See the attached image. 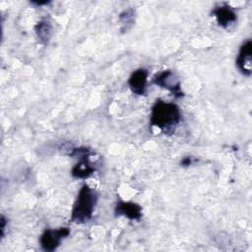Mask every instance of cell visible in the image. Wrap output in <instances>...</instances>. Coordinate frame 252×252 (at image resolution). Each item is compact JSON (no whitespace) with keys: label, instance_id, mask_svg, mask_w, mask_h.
Returning a JSON list of instances; mask_svg holds the SVG:
<instances>
[{"label":"cell","instance_id":"cell-1","mask_svg":"<svg viewBox=\"0 0 252 252\" xmlns=\"http://www.w3.org/2000/svg\"><path fill=\"white\" fill-rule=\"evenodd\" d=\"M180 120L181 112L175 103L158 99L152 107L150 124L160 129L164 133L173 131L180 123Z\"/></svg>","mask_w":252,"mask_h":252},{"label":"cell","instance_id":"cell-2","mask_svg":"<svg viewBox=\"0 0 252 252\" xmlns=\"http://www.w3.org/2000/svg\"><path fill=\"white\" fill-rule=\"evenodd\" d=\"M97 202V193L89 185H83L80 189L71 212V221L85 223L93 217Z\"/></svg>","mask_w":252,"mask_h":252},{"label":"cell","instance_id":"cell-3","mask_svg":"<svg viewBox=\"0 0 252 252\" xmlns=\"http://www.w3.org/2000/svg\"><path fill=\"white\" fill-rule=\"evenodd\" d=\"M70 233L68 227H60L57 229H46L39 237V243L43 250L54 251L61 243L62 239Z\"/></svg>","mask_w":252,"mask_h":252},{"label":"cell","instance_id":"cell-4","mask_svg":"<svg viewBox=\"0 0 252 252\" xmlns=\"http://www.w3.org/2000/svg\"><path fill=\"white\" fill-rule=\"evenodd\" d=\"M153 83L158 87L168 90L176 97H181L183 95L180 88V82L175 73L171 70H164L156 75Z\"/></svg>","mask_w":252,"mask_h":252},{"label":"cell","instance_id":"cell-5","mask_svg":"<svg viewBox=\"0 0 252 252\" xmlns=\"http://www.w3.org/2000/svg\"><path fill=\"white\" fill-rule=\"evenodd\" d=\"M73 156H77L80 161L72 168V175L76 178H87L92 175L95 168L89 160V150L87 149H75Z\"/></svg>","mask_w":252,"mask_h":252},{"label":"cell","instance_id":"cell-6","mask_svg":"<svg viewBox=\"0 0 252 252\" xmlns=\"http://www.w3.org/2000/svg\"><path fill=\"white\" fill-rule=\"evenodd\" d=\"M251 55L252 42L251 39H247L241 45L236 58V66L238 70L246 77H249L251 75Z\"/></svg>","mask_w":252,"mask_h":252},{"label":"cell","instance_id":"cell-7","mask_svg":"<svg viewBox=\"0 0 252 252\" xmlns=\"http://www.w3.org/2000/svg\"><path fill=\"white\" fill-rule=\"evenodd\" d=\"M147 81L148 71L146 69L140 68L131 74L128 80V85L135 94L144 95L147 91Z\"/></svg>","mask_w":252,"mask_h":252},{"label":"cell","instance_id":"cell-8","mask_svg":"<svg viewBox=\"0 0 252 252\" xmlns=\"http://www.w3.org/2000/svg\"><path fill=\"white\" fill-rule=\"evenodd\" d=\"M213 14H214L218 24L224 29L230 28L232 25L235 24V22L237 20V16H236V13L234 12V10L225 4L216 7L213 10Z\"/></svg>","mask_w":252,"mask_h":252},{"label":"cell","instance_id":"cell-9","mask_svg":"<svg viewBox=\"0 0 252 252\" xmlns=\"http://www.w3.org/2000/svg\"><path fill=\"white\" fill-rule=\"evenodd\" d=\"M115 213L130 220H139L142 217L141 207L138 204L132 202H118L115 208Z\"/></svg>","mask_w":252,"mask_h":252},{"label":"cell","instance_id":"cell-10","mask_svg":"<svg viewBox=\"0 0 252 252\" xmlns=\"http://www.w3.org/2000/svg\"><path fill=\"white\" fill-rule=\"evenodd\" d=\"M35 32L37 34V37L40 39L42 43L48 42L52 33L51 24L47 20L38 22L37 25L35 26Z\"/></svg>","mask_w":252,"mask_h":252},{"label":"cell","instance_id":"cell-11","mask_svg":"<svg viewBox=\"0 0 252 252\" xmlns=\"http://www.w3.org/2000/svg\"><path fill=\"white\" fill-rule=\"evenodd\" d=\"M192 163V160H191V158H189V157H187V158H184L183 159H182V161H181V164L182 165H190Z\"/></svg>","mask_w":252,"mask_h":252}]
</instances>
